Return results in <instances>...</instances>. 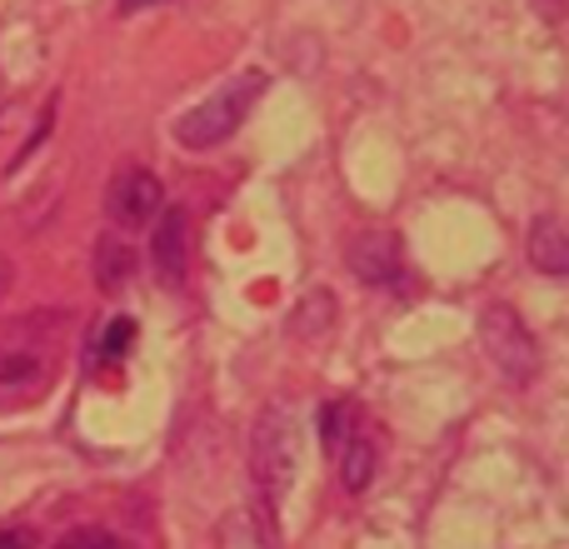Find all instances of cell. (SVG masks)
Masks as SVG:
<instances>
[{
  "instance_id": "7a4b0ae2",
  "label": "cell",
  "mask_w": 569,
  "mask_h": 549,
  "mask_svg": "<svg viewBox=\"0 0 569 549\" xmlns=\"http://www.w3.org/2000/svg\"><path fill=\"white\" fill-rule=\"evenodd\" d=\"M266 90H270V76L260 66L240 70V76H230L210 100H200L196 110H186V116L176 120V140L186 150H216V146H226V140L236 136L240 126H246V116L256 110V100L266 96Z\"/></svg>"
},
{
  "instance_id": "52a82bcc",
  "label": "cell",
  "mask_w": 569,
  "mask_h": 549,
  "mask_svg": "<svg viewBox=\"0 0 569 549\" xmlns=\"http://www.w3.org/2000/svg\"><path fill=\"white\" fill-rule=\"evenodd\" d=\"M525 256L540 274L550 280H565L569 274V236L560 226V216H535L530 220V236H525Z\"/></svg>"
},
{
  "instance_id": "5bb4252c",
  "label": "cell",
  "mask_w": 569,
  "mask_h": 549,
  "mask_svg": "<svg viewBox=\"0 0 569 549\" xmlns=\"http://www.w3.org/2000/svg\"><path fill=\"white\" fill-rule=\"evenodd\" d=\"M56 549H120V545L110 540L106 530H76V535H66Z\"/></svg>"
},
{
  "instance_id": "8fae6325",
  "label": "cell",
  "mask_w": 569,
  "mask_h": 549,
  "mask_svg": "<svg viewBox=\"0 0 569 549\" xmlns=\"http://www.w3.org/2000/svg\"><path fill=\"white\" fill-rule=\"evenodd\" d=\"M360 430V415H355V405H345V400H330L320 410V440H325V450H340L345 440H350V435Z\"/></svg>"
},
{
  "instance_id": "6da1fadb",
  "label": "cell",
  "mask_w": 569,
  "mask_h": 549,
  "mask_svg": "<svg viewBox=\"0 0 569 549\" xmlns=\"http://www.w3.org/2000/svg\"><path fill=\"white\" fill-rule=\"evenodd\" d=\"M295 485V420L270 405L250 430V490H256V520L266 525V540H276V515Z\"/></svg>"
},
{
  "instance_id": "e0dca14e",
  "label": "cell",
  "mask_w": 569,
  "mask_h": 549,
  "mask_svg": "<svg viewBox=\"0 0 569 549\" xmlns=\"http://www.w3.org/2000/svg\"><path fill=\"white\" fill-rule=\"evenodd\" d=\"M10 274H16V270H10V260H6V256H0V295H6V290H10Z\"/></svg>"
},
{
  "instance_id": "ba28073f",
  "label": "cell",
  "mask_w": 569,
  "mask_h": 549,
  "mask_svg": "<svg viewBox=\"0 0 569 549\" xmlns=\"http://www.w3.org/2000/svg\"><path fill=\"white\" fill-rule=\"evenodd\" d=\"M335 465H340V485L350 495H360V490H370V480H375V465H380V455H375V440L365 430H355L350 440L335 450Z\"/></svg>"
},
{
  "instance_id": "9a60e30c",
  "label": "cell",
  "mask_w": 569,
  "mask_h": 549,
  "mask_svg": "<svg viewBox=\"0 0 569 549\" xmlns=\"http://www.w3.org/2000/svg\"><path fill=\"white\" fill-rule=\"evenodd\" d=\"M0 549H36V535L30 530H0Z\"/></svg>"
},
{
  "instance_id": "9c48e42d",
  "label": "cell",
  "mask_w": 569,
  "mask_h": 549,
  "mask_svg": "<svg viewBox=\"0 0 569 549\" xmlns=\"http://www.w3.org/2000/svg\"><path fill=\"white\" fill-rule=\"evenodd\" d=\"M330 325H335V295L330 290L300 295V305L290 310V335L295 340H320Z\"/></svg>"
},
{
  "instance_id": "4fadbf2b",
  "label": "cell",
  "mask_w": 569,
  "mask_h": 549,
  "mask_svg": "<svg viewBox=\"0 0 569 549\" xmlns=\"http://www.w3.org/2000/svg\"><path fill=\"white\" fill-rule=\"evenodd\" d=\"M130 345H136V320H126V315H120V320L106 325V340H100V360L116 365L120 355L130 350Z\"/></svg>"
},
{
  "instance_id": "3957f363",
  "label": "cell",
  "mask_w": 569,
  "mask_h": 549,
  "mask_svg": "<svg viewBox=\"0 0 569 549\" xmlns=\"http://www.w3.org/2000/svg\"><path fill=\"white\" fill-rule=\"evenodd\" d=\"M480 345L510 385H530L540 375V340L510 305H485L480 310Z\"/></svg>"
},
{
  "instance_id": "8992f818",
  "label": "cell",
  "mask_w": 569,
  "mask_h": 549,
  "mask_svg": "<svg viewBox=\"0 0 569 549\" xmlns=\"http://www.w3.org/2000/svg\"><path fill=\"white\" fill-rule=\"evenodd\" d=\"M345 266L360 285H395L405 274L400 266V240L390 236V230H365V236L350 240V250H345Z\"/></svg>"
},
{
  "instance_id": "30bf717a",
  "label": "cell",
  "mask_w": 569,
  "mask_h": 549,
  "mask_svg": "<svg viewBox=\"0 0 569 549\" xmlns=\"http://www.w3.org/2000/svg\"><path fill=\"white\" fill-rule=\"evenodd\" d=\"M96 274H100V285H106V290H120V285L136 274V250H130V240H120V236H106V240H100V250H96Z\"/></svg>"
},
{
  "instance_id": "5b68a950",
  "label": "cell",
  "mask_w": 569,
  "mask_h": 549,
  "mask_svg": "<svg viewBox=\"0 0 569 549\" xmlns=\"http://www.w3.org/2000/svg\"><path fill=\"white\" fill-rule=\"evenodd\" d=\"M150 260H156L160 285L180 290L190 274V216L180 206L160 210L156 216V236H150Z\"/></svg>"
},
{
  "instance_id": "7c38bea8",
  "label": "cell",
  "mask_w": 569,
  "mask_h": 549,
  "mask_svg": "<svg viewBox=\"0 0 569 549\" xmlns=\"http://www.w3.org/2000/svg\"><path fill=\"white\" fill-rule=\"evenodd\" d=\"M40 375V360L26 350H0V385H30Z\"/></svg>"
},
{
  "instance_id": "277c9868",
  "label": "cell",
  "mask_w": 569,
  "mask_h": 549,
  "mask_svg": "<svg viewBox=\"0 0 569 549\" xmlns=\"http://www.w3.org/2000/svg\"><path fill=\"white\" fill-rule=\"evenodd\" d=\"M106 210H110V220H116L120 230H140V226H150V220L166 210V190H160V180L150 176V170L130 166V170H120V176L110 180Z\"/></svg>"
},
{
  "instance_id": "2e32d148",
  "label": "cell",
  "mask_w": 569,
  "mask_h": 549,
  "mask_svg": "<svg viewBox=\"0 0 569 549\" xmlns=\"http://www.w3.org/2000/svg\"><path fill=\"white\" fill-rule=\"evenodd\" d=\"M150 6H166V0H120V16H130V10H150Z\"/></svg>"
}]
</instances>
